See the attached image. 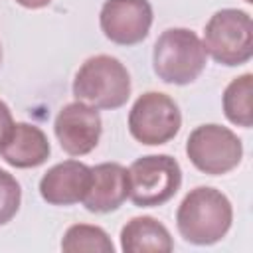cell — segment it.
I'll return each instance as SVG.
<instances>
[{
    "instance_id": "obj_1",
    "label": "cell",
    "mask_w": 253,
    "mask_h": 253,
    "mask_svg": "<svg viewBox=\"0 0 253 253\" xmlns=\"http://www.w3.org/2000/svg\"><path fill=\"white\" fill-rule=\"evenodd\" d=\"M233 221L229 198L211 186L190 190L178 206L176 227L180 235L194 245H213L221 241Z\"/></svg>"
},
{
    "instance_id": "obj_2",
    "label": "cell",
    "mask_w": 253,
    "mask_h": 253,
    "mask_svg": "<svg viewBox=\"0 0 253 253\" xmlns=\"http://www.w3.org/2000/svg\"><path fill=\"white\" fill-rule=\"evenodd\" d=\"M73 95L95 109H119L130 97V75L121 59L105 53L93 55L77 69Z\"/></svg>"
},
{
    "instance_id": "obj_3",
    "label": "cell",
    "mask_w": 253,
    "mask_h": 253,
    "mask_svg": "<svg viewBox=\"0 0 253 253\" xmlns=\"http://www.w3.org/2000/svg\"><path fill=\"white\" fill-rule=\"evenodd\" d=\"M206 47L200 36L188 28L164 30L152 49V67L158 79L170 85H188L206 67Z\"/></svg>"
},
{
    "instance_id": "obj_4",
    "label": "cell",
    "mask_w": 253,
    "mask_h": 253,
    "mask_svg": "<svg viewBox=\"0 0 253 253\" xmlns=\"http://www.w3.org/2000/svg\"><path fill=\"white\" fill-rule=\"evenodd\" d=\"M204 47L213 61L235 67L253 57V22L249 12L237 8L217 10L204 28Z\"/></svg>"
},
{
    "instance_id": "obj_5",
    "label": "cell",
    "mask_w": 253,
    "mask_h": 253,
    "mask_svg": "<svg viewBox=\"0 0 253 253\" xmlns=\"http://www.w3.org/2000/svg\"><path fill=\"white\" fill-rule=\"evenodd\" d=\"M182 184V168L170 154H148L128 166V198L138 208L162 206Z\"/></svg>"
},
{
    "instance_id": "obj_6",
    "label": "cell",
    "mask_w": 253,
    "mask_h": 253,
    "mask_svg": "<svg viewBox=\"0 0 253 253\" xmlns=\"http://www.w3.org/2000/svg\"><path fill=\"white\" fill-rule=\"evenodd\" d=\"M186 154L200 172L221 176L237 168L243 158V144L231 128L208 123L190 132L186 140Z\"/></svg>"
},
{
    "instance_id": "obj_7",
    "label": "cell",
    "mask_w": 253,
    "mask_h": 253,
    "mask_svg": "<svg viewBox=\"0 0 253 253\" xmlns=\"http://www.w3.org/2000/svg\"><path fill=\"white\" fill-rule=\"evenodd\" d=\"M182 126L178 103L160 91L142 93L128 113V132L146 146H160L172 140Z\"/></svg>"
},
{
    "instance_id": "obj_8",
    "label": "cell",
    "mask_w": 253,
    "mask_h": 253,
    "mask_svg": "<svg viewBox=\"0 0 253 253\" xmlns=\"http://www.w3.org/2000/svg\"><path fill=\"white\" fill-rule=\"evenodd\" d=\"M154 14L148 0H105L99 26L107 40L119 45L140 43L152 26Z\"/></svg>"
},
{
    "instance_id": "obj_9",
    "label": "cell",
    "mask_w": 253,
    "mask_h": 253,
    "mask_svg": "<svg viewBox=\"0 0 253 253\" xmlns=\"http://www.w3.org/2000/svg\"><path fill=\"white\" fill-rule=\"evenodd\" d=\"M53 130L59 146L69 156H85L99 144L103 121L95 107L83 101H73L57 113Z\"/></svg>"
},
{
    "instance_id": "obj_10",
    "label": "cell",
    "mask_w": 253,
    "mask_h": 253,
    "mask_svg": "<svg viewBox=\"0 0 253 253\" xmlns=\"http://www.w3.org/2000/svg\"><path fill=\"white\" fill-rule=\"evenodd\" d=\"M91 184V166L79 160L53 164L40 180V196L49 206H73L83 202Z\"/></svg>"
},
{
    "instance_id": "obj_11",
    "label": "cell",
    "mask_w": 253,
    "mask_h": 253,
    "mask_svg": "<svg viewBox=\"0 0 253 253\" xmlns=\"http://www.w3.org/2000/svg\"><path fill=\"white\" fill-rule=\"evenodd\" d=\"M128 198V170L119 162H101L91 168V184L83 206L93 213L119 210Z\"/></svg>"
},
{
    "instance_id": "obj_12",
    "label": "cell",
    "mask_w": 253,
    "mask_h": 253,
    "mask_svg": "<svg viewBox=\"0 0 253 253\" xmlns=\"http://www.w3.org/2000/svg\"><path fill=\"white\" fill-rule=\"evenodd\" d=\"M51 146L45 132L30 123H16L8 140L0 148V156L14 168H36L49 158Z\"/></svg>"
},
{
    "instance_id": "obj_13",
    "label": "cell",
    "mask_w": 253,
    "mask_h": 253,
    "mask_svg": "<svg viewBox=\"0 0 253 253\" xmlns=\"http://www.w3.org/2000/svg\"><path fill=\"white\" fill-rule=\"evenodd\" d=\"M121 249L125 253H170L174 241L164 223L150 215H138L123 225Z\"/></svg>"
},
{
    "instance_id": "obj_14",
    "label": "cell",
    "mask_w": 253,
    "mask_h": 253,
    "mask_svg": "<svg viewBox=\"0 0 253 253\" xmlns=\"http://www.w3.org/2000/svg\"><path fill=\"white\" fill-rule=\"evenodd\" d=\"M251 97H253V75L243 73L229 81V85L223 91V115L229 123L251 128L253 125V109H251Z\"/></svg>"
},
{
    "instance_id": "obj_15",
    "label": "cell",
    "mask_w": 253,
    "mask_h": 253,
    "mask_svg": "<svg viewBox=\"0 0 253 253\" xmlns=\"http://www.w3.org/2000/svg\"><path fill=\"white\" fill-rule=\"evenodd\" d=\"M61 249L65 253H113L115 245L103 227L91 223H75L63 233Z\"/></svg>"
},
{
    "instance_id": "obj_16",
    "label": "cell",
    "mask_w": 253,
    "mask_h": 253,
    "mask_svg": "<svg viewBox=\"0 0 253 253\" xmlns=\"http://www.w3.org/2000/svg\"><path fill=\"white\" fill-rule=\"evenodd\" d=\"M22 188L18 180L4 168H0V225H6L14 219L20 210Z\"/></svg>"
},
{
    "instance_id": "obj_17",
    "label": "cell",
    "mask_w": 253,
    "mask_h": 253,
    "mask_svg": "<svg viewBox=\"0 0 253 253\" xmlns=\"http://www.w3.org/2000/svg\"><path fill=\"white\" fill-rule=\"evenodd\" d=\"M14 117H12V111H10V107L0 99V148H2V144L8 140V136H10V132H12V128H14Z\"/></svg>"
},
{
    "instance_id": "obj_18",
    "label": "cell",
    "mask_w": 253,
    "mask_h": 253,
    "mask_svg": "<svg viewBox=\"0 0 253 253\" xmlns=\"http://www.w3.org/2000/svg\"><path fill=\"white\" fill-rule=\"evenodd\" d=\"M16 4L28 8V10H40V8H45L51 4V0H16Z\"/></svg>"
},
{
    "instance_id": "obj_19",
    "label": "cell",
    "mask_w": 253,
    "mask_h": 253,
    "mask_svg": "<svg viewBox=\"0 0 253 253\" xmlns=\"http://www.w3.org/2000/svg\"><path fill=\"white\" fill-rule=\"evenodd\" d=\"M0 63H2V45H0Z\"/></svg>"
},
{
    "instance_id": "obj_20",
    "label": "cell",
    "mask_w": 253,
    "mask_h": 253,
    "mask_svg": "<svg viewBox=\"0 0 253 253\" xmlns=\"http://www.w3.org/2000/svg\"><path fill=\"white\" fill-rule=\"evenodd\" d=\"M245 2H253V0H245Z\"/></svg>"
}]
</instances>
